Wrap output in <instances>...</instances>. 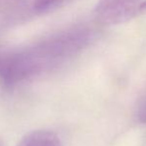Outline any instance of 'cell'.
I'll return each mask as SVG.
<instances>
[{"label":"cell","instance_id":"6da1fadb","mask_svg":"<svg viewBox=\"0 0 146 146\" xmlns=\"http://www.w3.org/2000/svg\"><path fill=\"white\" fill-rule=\"evenodd\" d=\"M94 32L76 25L28 45L0 50V85L14 88L58 70L82 53Z\"/></svg>","mask_w":146,"mask_h":146},{"label":"cell","instance_id":"7a4b0ae2","mask_svg":"<svg viewBox=\"0 0 146 146\" xmlns=\"http://www.w3.org/2000/svg\"><path fill=\"white\" fill-rule=\"evenodd\" d=\"M146 14V0H100L94 19L104 25H118Z\"/></svg>","mask_w":146,"mask_h":146},{"label":"cell","instance_id":"3957f363","mask_svg":"<svg viewBox=\"0 0 146 146\" xmlns=\"http://www.w3.org/2000/svg\"><path fill=\"white\" fill-rule=\"evenodd\" d=\"M30 0H0V23H11L26 15Z\"/></svg>","mask_w":146,"mask_h":146},{"label":"cell","instance_id":"277c9868","mask_svg":"<svg viewBox=\"0 0 146 146\" xmlns=\"http://www.w3.org/2000/svg\"><path fill=\"white\" fill-rule=\"evenodd\" d=\"M16 146H61V141L53 131L34 130L26 134Z\"/></svg>","mask_w":146,"mask_h":146},{"label":"cell","instance_id":"5b68a950","mask_svg":"<svg viewBox=\"0 0 146 146\" xmlns=\"http://www.w3.org/2000/svg\"><path fill=\"white\" fill-rule=\"evenodd\" d=\"M69 0H35L33 5V12L35 13H46L58 8Z\"/></svg>","mask_w":146,"mask_h":146},{"label":"cell","instance_id":"8992f818","mask_svg":"<svg viewBox=\"0 0 146 146\" xmlns=\"http://www.w3.org/2000/svg\"><path fill=\"white\" fill-rule=\"evenodd\" d=\"M137 117L139 121L146 123V92L139 100L137 105Z\"/></svg>","mask_w":146,"mask_h":146},{"label":"cell","instance_id":"52a82bcc","mask_svg":"<svg viewBox=\"0 0 146 146\" xmlns=\"http://www.w3.org/2000/svg\"><path fill=\"white\" fill-rule=\"evenodd\" d=\"M0 146H1V144H0Z\"/></svg>","mask_w":146,"mask_h":146}]
</instances>
